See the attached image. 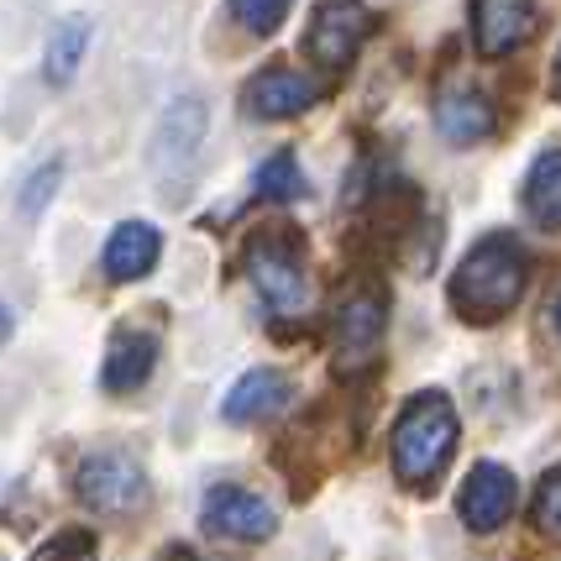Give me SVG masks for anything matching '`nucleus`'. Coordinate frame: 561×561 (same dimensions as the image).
<instances>
[{
    "label": "nucleus",
    "mask_w": 561,
    "mask_h": 561,
    "mask_svg": "<svg viewBox=\"0 0 561 561\" xmlns=\"http://www.w3.org/2000/svg\"><path fill=\"white\" fill-rule=\"evenodd\" d=\"M383 336H389V294L373 289V284H357L336 305V320H331V342H336V373L342 378H357L378 363L383 352Z\"/></svg>",
    "instance_id": "39448f33"
},
{
    "label": "nucleus",
    "mask_w": 561,
    "mask_h": 561,
    "mask_svg": "<svg viewBox=\"0 0 561 561\" xmlns=\"http://www.w3.org/2000/svg\"><path fill=\"white\" fill-rule=\"evenodd\" d=\"M247 278L273 316H299L310 305V273H305V247L289 226H263L247 242Z\"/></svg>",
    "instance_id": "20e7f679"
},
{
    "label": "nucleus",
    "mask_w": 561,
    "mask_h": 561,
    "mask_svg": "<svg viewBox=\"0 0 561 561\" xmlns=\"http://www.w3.org/2000/svg\"><path fill=\"white\" fill-rule=\"evenodd\" d=\"M530 284V257L514 237H483L451 273V310L472 325H493L519 305V294Z\"/></svg>",
    "instance_id": "f03ea898"
},
{
    "label": "nucleus",
    "mask_w": 561,
    "mask_h": 561,
    "mask_svg": "<svg viewBox=\"0 0 561 561\" xmlns=\"http://www.w3.org/2000/svg\"><path fill=\"white\" fill-rule=\"evenodd\" d=\"M95 557H100V540H95V530H84V525H69V530L48 536L32 551V561H95Z\"/></svg>",
    "instance_id": "aec40b11"
},
{
    "label": "nucleus",
    "mask_w": 561,
    "mask_h": 561,
    "mask_svg": "<svg viewBox=\"0 0 561 561\" xmlns=\"http://www.w3.org/2000/svg\"><path fill=\"white\" fill-rule=\"evenodd\" d=\"M289 399H294V383L278 367H252V373H242V378L231 383L220 415L231 420V425H263V420H273Z\"/></svg>",
    "instance_id": "4468645a"
},
{
    "label": "nucleus",
    "mask_w": 561,
    "mask_h": 561,
    "mask_svg": "<svg viewBox=\"0 0 561 561\" xmlns=\"http://www.w3.org/2000/svg\"><path fill=\"white\" fill-rule=\"evenodd\" d=\"M199 519L205 530H216L226 540H242V546H257V540H273L278 530V514H273L268 499H257L242 483H216L199 504Z\"/></svg>",
    "instance_id": "1a4fd4ad"
},
{
    "label": "nucleus",
    "mask_w": 561,
    "mask_h": 561,
    "mask_svg": "<svg viewBox=\"0 0 561 561\" xmlns=\"http://www.w3.org/2000/svg\"><path fill=\"white\" fill-rule=\"evenodd\" d=\"M320 95H325V84H320L316 73L289 69V64H268V69H257L242 84V111L257 116V122H294Z\"/></svg>",
    "instance_id": "6e6552de"
},
{
    "label": "nucleus",
    "mask_w": 561,
    "mask_h": 561,
    "mask_svg": "<svg viewBox=\"0 0 561 561\" xmlns=\"http://www.w3.org/2000/svg\"><path fill=\"white\" fill-rule=\"evenodd\" d=\"M514 504H519V483H514L510 467H499V462H478L472 472H467L462 493H457V514H462V525L472 530V536L504 530Z\"/></svg>",
    "instance_id": "9d476101"
},
{
    "label": "nucleus",
    "mask_w": 561,
    "mask_h": 561,
    "mask_svg": "<svg viewBox=\"0 0 561 561\" xmlns=\"http://www.w3.org/2000/svg\"><path fill=\"white\" fill-rule=\"evenodd\" d=\"M457 436H462V420L451 410V399L440 389H425L415 393L399 420L389 431V462H393V478L404 489L415 493H431L440 483V472L451 467L457 457Z\"/></svg>",
    "instance_id": "f257e3e1"
},
{
    "label": "nucleus",
    "mask_w": 561,
    "mask_h": 561,
    "mask_svg": "<svg viewBox=\"0 0 561 561\" xmlns=\"http://www.w3.org/2000/svg\"><path fill=\"white\" fill-rule=\"evenodd\" d=\"M436 131L451 147H478L499 131V116H493L489 95H478V90L457 84V90H440L436 95Z\"/></svg>",
    "instance_id": "2eb2a0df"
},
{
    "label": "nucleus",
    "mask_w": 561,
    "mask_h": 561,
    "mask_svg": "<svg viewBox=\"0 0 561 561\" xmlns=\"http://www.w3.org/2000/svg\"><path fill=\"white\" fill-rule=\"evenodd\" d=\"M11 331H16V316H11V305H0V342H11Z\"/></svg>",
    "instance_id": "5701e85b"
},
{
    "label": "nucleus",
    "mask_w": 561,
    "mask_h": 561,
    "mask_svg": "<svg viewBox=\"0 0 561 561\" xmlns=\"http://www.w3.org/2000/svg\"><path fill=\"white\" fill-rule=\"evenodd\" d=\"M73 499L100 519H131L152 504V478L137 451L126 446H90L73 467Z\"/></svg>",
    "instance_id": "7ed1b4c3"
},
{
    "label": "nucleus",
    "mask_w": 561,
    "mask_h": 561,
    "mask_svg": "<svg viewBox=\"0 0 561 561\" xmlns=\"http://www.w3.org/2000/svg\"><path fill=\"white\" fill-rule=\"evenodd\" d=\"M536 525L546 536H561V467L546 472V483L536 489Z\"/></svg>",
    "instance_id": "412c9836"
},
{
    "label": "nucleus",
    "mask_w": 561,
    "mask_h": 561,
    "mask_svg": "<svg viewBox=\"0 0 561 561\" xmlns=\"http://www.w3.org/2000/svg\"><path fill=\"white\" fill-rule=\"evenodd\" d=\"M158 257H163L158 226H152V220H122V226L111 231L100 263H105V278H111V284H142L147 273L158 268Z\"/></svg>",
    "instance_id": "ddd939ff"
},
{
    "label": "nucleus",
    "mask_w": 561,
    "mask_h": 561,
    "mask_svg": "<svg viewBox=\"0 0 561 561\" xmlns=\"http://www.w3.org/2000/svg\"><path fill=\"white\" fill-rule=\"evenodd\" d=\"M205 126H210V111H205V100H199L195 90H184V95H173L169 105H163V116H158V126H152V169H158L163 184L179 190V184L199 169Z\"/></svg>",
    "instance_id": "423d86ee"
},
{
    "label": "nucleus",
    "mask_w": 561,
    "mask_h": 561,
    "mask_svg": "<svg viewBox=\"0 0 561 561\" xmlns=\"http://www.w3.org/2000/svg\"><path fill=\"white\" fill-rule=\"evenodd\" d=\"M551 320H557V331H561V294H557V305H551Z\"/></svg>",
    "instance_id": "393cba45"
},
{
    "label": "nucleus",
    "mask_w": 561,
    "mask_h": 561,
    "mask_svg": "<svg viewBox=\"0 0 561 561\" xmlns=\"http://www.w3.org/2000/svg\"><path fill=\"white\" fill-rule=\"evenodd\" d=\"M373 22L378 16L367 11L363 0H316L310 26H305V58L325 73H342L373 37Z\"/></svg>",
    "instance_id": "0eeeda50"
},
{
    "label": "nucleus",
    "mask_w": 561,
    "mask_h": 561,
    "mask_svg": "<svg viewBox=\"0 0 561 561\" xmlns=\"http://www.w3.org/2000/svg\"><path fill=\"white\" fill-rule=\"evenodd\" d=\"M551 95L561 100V48H557V64H551Z\"/></svg>",
    "instance_id": "b1692460"
},
{
    "label": "nucleus",
    "mask_w": 561,
    "mask_h": 561,
    "mask_svg": "<svg viewBox=\"0 0 561 561\" xmlns=\"http://www.w3.org/2000/svg\"><path fill=\"white\" fill-rule=\"evenodd\" d=\"M294 0H226V16L242 26L247 37H273L278 26L289 22Z\"/></svg>",
    "instance_id": "6ab92c4d"
},
{
    "label": "nucleus",
    "mask_w": 561,
    "mask_h": 561,
    "mask_svg": "<svg viewBox=\"0 0 561 561\" xmlns=\"http://www.w3.org/2000/svg\"><path fill=\"white\" fill-rule=\"evenodd\" d=\"M252 190H257V199H273V205L299 199L305 195V169H299V158H294L289 147L268 152V158L257 163V173H252Z\"/></svg>",
    "instance_id": "a211bd4d"
},
{
    "label": "nucleus",
    "mask_w": 561,
    "mask_h": 561,
    "mask_svg": "<svg viewBox=\"0 0 561 561\" xmlns=\"http://www.w3.org/2000/svg\"><path fill=\"white\" fill-rule=\"evenodd\" d=\"M158 331H142V325H122L111 346H105V367H100V389L105 393H137L152 378V367H158Z\"/></svg>",
    "instance_id": "f8f14e48"
},
{
    "label": "nucleus",
    "mask_w": 561,
    "mask_h": 561,
    "mask_svg": "<svg viewBox=\"0 0 561 561\" xmlns=\"http://www.w3.org/2000/svg\"><path fill=\"white\" fill-rule=\"evenodd\" d=\"M84 53H90V16H64V22L48 32V43H43V79L58 84V90L73 84Z\"/></svg>",
    "instance_id": "f3484780"
},
{
    "label": "nucleus",
    "mask_w": 561,
    "mask_h": 561,
    "mask_svg": "<svg viewBox=\"0 0 561 561\" xmlns=\"http://www.w3.org/2000/svg\"><path fill=\"white\" fill-rule=\"evenodd\" d=\"M58 179H64V163H48V169H37L32 179H26V190H22V216H37L43 205L53 199V190H58Z\"/></svg>",
    "instance_id": "4be33fe9"
},
{
    "label": "nucleus",
    "mask_w": 561,
    "mask_h": 561,
    "mask_svg": "<svg viewBox=\"0 0 561 561\" xmlns=\"http://www.w3.org/2000/svg\"><path fill=\"white\" fill-rule=\"evenodd\" d=\"M519 205H525V216L536 220L540 231H561V147H546L530 163Z\"/></svg>",
    "instance_id": "dca6fc26"
},
{
    "label": "nucleus",
    "mask_w": 561,
    "mask_h": 561,
    "mask_svg": "<svg viewBox=\"0 0 561 561\" xmlns=\"http://www.w3.org/2000/svg\"><path fill=\"white\" fill-rule=\"evenodd\" d=\"M536 32V0H472V43L483 58H510Z\"/></svg>",
    "instance_id": "9b49d317"
}]
</instances>
